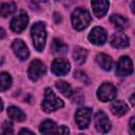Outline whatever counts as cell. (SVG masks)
Listing matches in <instances>:
<instances>
[{"mask_svg": "<svg viewBox=\"0 0 135 135\" xmlns=\"http://www.w3.org/2000/svg\"><path fill=\"white\" fill-rule=\"evenodd\" d=\"M12 84V77L7 73H0V91H6Z\"/></svg>", "mask_w": 135, "mask_h": 135, "instance_id": "cell-24", "label": "cell"}, {"mask_svg": "<svg viewBox=\"0 0 135 135\" xmlns=\"http://www.w3.org/2000/svg\"><path fill=\"white\" fill-rule=\"evenodd\" d=\"M33 1H34V2H38V3H39V2H45L46 0H33Z\"/></svg>", "mask_w": 135, "mask_h": 135, "instance_id": "cell-33", "label": "cell"}, {"mask_svg": "<svg viewBox=\"0 0 135 135\" xmlns=\"http://www.w3.org/2000/svg\"><path fill=\"white\" fill-rule=\"evenodd\" d=\"M128 104L123 100H115L111 103V111L116 116H122L128 112Z\"/></svg>", "mask_w": 135, "mask_h": 135, "instance_id": "cell-15", "label": "cell"}, {"mask_svg": "<svg viewBox=\"0 0 135 135\" xmlns=\"http://www.w3.org/2000/svg\"><path fill=\"white\" fill-rule=\"evenodd\" d=\"M19 133H30V134H33L34 132H32V131H30V130H26V129H22Z\"/></svg>", "mask_w": 135, "mask_h": 135, "instance_id": "cell-30", "label": "cell"}, {"mask_svg": "<svg viewBox=\"0 0 135 135\" xmlns=\"http://www.w3.org/2000/svg\"><path fill=\"white\" fill-rule=\"evenodd\" d=\"M111 44L115 49H124L129 45V38L124 34H114L111 38Z\"/></svg>", "mask_w": 135, "mask_h": 135, "instance_id": "cell-14", "label": "cell"}, {"mask_svg": "<svg viewBox=\"0 0 135 135\" xmlns=\"http://www.w3.org/2000/svg\"><path fill=\"white\" fill-rule=\"evenodd\" d=\"M15 11H16V4H15V2H6V3H3L0 6V16L5 18V17L12 15Z\"/></svg>", "mask_w": 135, "mask_h": 135, "instance_id": "cell-22", "label": "cell"}, {"mask_svg": "<svg viewBox=\"0 0 135 135\" xmlns=\"http://www.w3.org/2000/svg\"><path fill=\"white\" fill-rule=\"evenodd\" d=\"M3 134H12L13 133V126H12V123L11 122H4V124H3Z\"/></svg>", "mask_w": 135, "mask_h": 135, "instance_id": "cell-26", "label": "cell"}, {"mask_svg": "<svg viewBox=\"0 0 135 135\" xmlns=\"http://www.w3.org/2000/svg\"><path fill=\"white\" fill-rule=\"evenodd\" d=\"M46 72V68H45V64L38 60V59H35L31 62L30 66H28V71H27V75H28V78L32 80V81H36L38 80L41 76H43Z\"/></svg>", "mask_w": 135, "mask_h": 135, "instance_id": "cell-5", "label": "cell"}, {"mask_svg": "<svg viewBox=\"0 0 135 135\" xmlns=\"http://www.w3.org/2000/svg\"><path fill=\"white\" fill-rule=\"evenodd\" d=\"M63 105H64L63 101L59 97H57L55 95V93L51 89H46L45 90L44 98H43V101L41 103L42 110L45 113H50V112L56 111L58 109H61V108H63Z\"/></svg>", "mask_w": 135, "mask_h": 135, "instance_id": "cell-2", "label": "cell"}, {"mask_svg": "<svg viewBox=\"0 0 135 135\" xmlns=\"http://www.w3.org/2000/svg\"><path fill=\"white\" fill-rule=\"evenodd\" d=\"M69 132L70 131L65 126H61V127L58 128V133H60V134H68Z\"/></svg>", "mask_w": 135, "mask_h": 135, "instance_id": "cell-27", "label": "cell"}, {"mask_svg": "<svg viewBox=\"0 0 135 135\" xmlns=\"http://www.w3.org/2000/svg\"><path fill=\"white\" fill-rule=\"evenodd\" d=\"M58 128L57 124L53 121V120H44L41 124H40V133L42 134H54V133H58Z\"/></svg>", "mask_w": 135, "mask_h": 135, "instance_id": "cell-18", "label": "cell"}, {"mask_svg": "<svg viewBox=\"0 0 135 135\" xmlns=\"http://www.w3.org/2000/svg\"><path fill=\"white\" fill-rule=\"evenodd\" d=\"M91 117H92V110L90 108H81L77 110L75 114V119L78 128L85 129L91 122Z\"/></svg>", "mask_w": 135, "mask_h": 135, "instance_id": "cell-6", "label": "cell"}, {"mask_svg": "<svg viewBox=\"0 0 135 135\" xmlns=\"http://www.w3.org/2000/svg\"><path fill=\"white\" fill-rule=\"evenodd\" d=\"M2 109H3V101H2V99L0 98V112L2 111Z\"/></svg>", "mask_w": 135, "mask_h": 135, "instance_id": "cell-31", "label": "cell"}, {"mask_svg": "<svg viewBox=\"0 0 135 135\" xmlns=\"http://www.w3.org/2000/svg\"><path fill=\"white\" fill-rule=\"evenodd\" d=\"M116 95H117L116 88L112 83H109V82L102 83L98 88V91H97V97L99 98V100H101L103 102L114 99L116 97Z\"/></svg>", "mask_w": 135, "mask_h": 135, "instance_id": "cell-4", "label": "cell"}, {"mask_svg": "<svg viewBox=\"0 0 135 135\" xmlns=\"http://www.w3.org/2000/svg\"><path fill=\"white\" fill-rule=\"evenodd\" d=\"M55 1H58V0H55Z\"/></svg>", "mask_w": 135, "mask_h": 135, "instance_id": "cell-34", "label": "cell"}, {"mask_svg": "<svg viewBox=\"0 0 135 135\" xmlns=\"http://www.w3.org/2000/svg\"><path fill=\"white\" fill-rule=\"evenodd\" d=\"M91 19L92 18H91L90 13L81 7L76 8L72 14V24L74 28L77 31L84 30L91 22Z\"/></svg>", "mask_w": 135, "mask_h": 135, "instance_id": "cell-3", "label": "cell"}, {"mask_svg": "<svg viewBox=\"0 0 135 135\" xmlns=\"http://www.w3.org/2000/svg\"><path fill=\"white\" fill-rule=\"evenodd\" d=\"M94 123H95L96 130L100 133H107L111 129V122L107 114L102 111H99L96 113L95 118H94Z\"/></svg>", "mask_w": 135, "mask_h": 135, "instance_id": "cell-7", "label": "cell"}, {"mask_svg": "<svg viewBox=\"0 0 135 135\" xmlns=\"http://www.w3.org/2000/svg\"><path fill=\"white\" fill-rule=\"evenodd\" d=\"M13 51L15 53V55L20 59V60H25L27 59V57L30 56V52L27 46L25 45V43L21 40V39H16L14 40L13 44H12Z\"/></svg>", "mask_w": 135, "mask_h": 135, "instance_id": "cell-12", "label": "cell"}, {"mask_svg": "<svg viewBox=\"0 0 135 135\" xmlns=\"http://www.w3.org/2000/svg\"><path fill=\"white\" fill-rule=\"evenodd\" d=\"M92 7H93L94 15L97 18H101L108 12L109 1L108 0H92Z\"/></svg>", "mask_w": 135, "mask_h": 135, "instance_id": "cell-13", "label": "cell"}, {"mask_svg": "<svg viewBox=\"0 0 135 135\" xmlns=\"http://www.w3.org/2000/svg\"><path fill=\"white\" fill-rule=\"evenodd\" d=\"M51 49L55 54H65L68 51V45L59 39H54L52 42Z\"/></svg>", "mask_w": 135, "mask_h": 135, "instance_id": "cell-21", "label": "cell"}, {"mask_svg": "<svg viewBox=\"0 0 135 135\" xmlns=\"http://www.w3.org/2000/svg\"><path fill=\"white\" fill-rule=\"evenodd\" d=\"M131 104H132V105H134V96H132V97H131Z\"/></svg>", "mask_w": 135, "mask_h": 135, "instance_id": "cell-32", "label": "cell"}, {"mask_svg": "<svg viewBox=\"0 0 135 135\" xmlns=\"http://www.w3.org/2000/svg\"><path fill=\"white\" fill-rule=\"evenodd\" d=\"M56 88L58 89V91H59L63 96L69 97V96L72 95V88H71V85H70L68 82L63 81V80L57 81V82H56Z\"/></svg>", "mask_w": 135, "mask_h": 135, "instance_id": "cell-23", "label": "cell"}, {"mask_svg": "<svg viewBox=\"0 0 135 135\" xmlns=\"http://www.w3.org/2000/svg\"><path fill=\"white\" fill-rule=\"evenodd\" d=\"M51 71L57 76L66 75L70 71V63L64 59H55L51 65Z\"/></svg>", "mask_w": 135, "mask_h": 135, "instance_id": "cell-11", "label": "cell"}, {"mask_svg": "<svg viewBox=\"0 0 135 135\" xmlns=\"http://www.w3.org/2000/svg\"><path fill=\"white\" fill-rule=\"evenodd\" d=\"M28 23V17L24 12H21L18 16L14 17L11 21V28L15 33H21Z\"/></svg>", "mask_w": 135, "mask_h": 135, "instance_id": "cell-10", "label": "cell"}, {"mask_svg": "<svg viewBox=\"0 0 135 135\" xmlns=\"http://www.w3.org/2000/svg\"><path fill=\"white\" fill-rule=\"evenodd\" d=\"M74 76H75V78H77L78 80H80V81L83 82V83H86V84L90 83V80H89L88 76H86L83 72H81V71H77V72H75Z\"/></svg>", "mask_w": 135, "mask_h": 135, "instance_id": "cell-25", "label": "cell"}, {"mask_svg": "<svg viewBox=\"0 0 135 135\" xmlns=\"http://www.w3.org/2000/svg\"><path fill=\"white\" fill-rule=\"evenodd\" d=\"M89 40L96 45H102L107 41V32L103 27L96 26L89 34Z\"/></svg>", "mask_w": 135, "mask_h": 135, "instance_id": "cell-9", "label": "cell"}, {"mask_svg": "<svg viewBox=\"0 0 135 135\" xmlns=\"http://www.w3.org/2000/svg\"><path fill=\"white\" fill-rule=\"evenodd\" d=\"M7 115L16 121H23L25 119V114L17 107H9L7 109Z\"/></svg>", "mask_w": 135, "mask_h": 135, "instance_id": "cell-20", "label": "cell"}, {"mask_svg": "<svg viewBox=\"0 0 135 135\" xmlns=\"http://www.w3.org/2000/svg\"><path fill=\"white\" fill-rule=\"evenodd\" d=\"M133 73V63L132 60L127 57L123 56L119 59L118 63H117V69H116V74L120 77H124L128 76L130 74Z\"/></svg>", "mask_w": 135, "mask_h": 135, "instance_id": "cell-8", "label": "cell"}, {"mask_svg": "<svg viewBox=\"0 0 135 135\" xmlns=\"http://www.w3.org/2000/svg\"><path fill=\"white\" fill-rule=\"evenodd\" d=\"M4 37H5V31L2 27H0V39H2Z\"/></svg>", "mask_w": 135, "mask_h": 135, "instance_id": "cell-29", "label": "cell"}, {"mask_svg": "<svg viewBox=\"0 0 135 135\" xmlns=\"http://www.w3.org/2000/svg\"><path fill=\"white\" fill-rule=\"evenodd\" d=\"M32 39H33V44L34 47L38 52H42L45 45V40H46V31H45V24L43 22H36L33 24L32 30Z\"/></svg>", "mask_w": 135, "mask_h": 135, "instance_id": "cell-1", "label": "cell"}, {"mask_svg": "<svg viewBox=\"0 0 135 135\" xmlns=\"http://www.w3.org/2000/svg\"><path fill=\"white\" fill-rule=\"evenodd\" d=\"M134 120H135L134 117H132L131 120H130V130H131V134H134Z\"/></svg>", "mask_w": 135, "mask_h": 135, "instance_id": "cell-28", "label": "cell"}, {"mask_svg": "<svg viewBox=\"0 0 135 135\" xmlns=\"http://www.w3.org/2000/svg\"><path fill=\"white\" fill-rule=\"evenodd\" d=\"M73 59L75 60V62L77 64H82L85 59H86V56H88V52L83 49V47H80V46H76L73 51Z\"/></svg>", "mask_w": 135, "mask_h": 135, "instance_id": "cell-19", "label": "cell"}, {"mask_svg": "<svg viewBox=\"0 0 135 135\" xmlns=\"http://www.w3.org/2000/svg\"><path fill=\"white\" fill-rule=\"evenodd\" d=\"M96 62L98 63V65L103 69L104 71H111L112 68H113V60L112 58L107 55V54H98L97 57H96Z\"/></svg>", "mask_w": 135, "mask_h": 135, "instance_id": "cell-16", "label": "cell"}, {"mask_svg": "<svg viewBox=\"0 0 135 135\" xmlns=\"http://www.w3.org/2000/svg\"><path fill=\"white\" fill-rule=\"evenodd\" d=\"M110 21L112 22V24L118 30V31H123V30H126L127 27H128V25H129V22H128V20L123 17V16H121V15H112L111 17H110Z\"/></svg>", "mask_w": 135, "mask_h": 135, "instance_id": "cell-17", "label": "cell"}]
</instances>
